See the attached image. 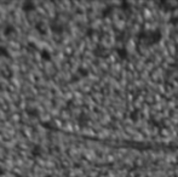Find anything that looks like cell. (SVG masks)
<instances>
[{
  "instance_id": "1",
  "label": "cell",
  "mask_w": 178,
  "mask_h": 177,
  "mask_svg": "<svg viewBox=\"0 0 178 177\" xmlns=\"http://www.w3.org/2000/svg\"><path fill=\"white\" fill-rule=\"evenodd\" d=\"M10 120L14 123V125H15V124L21 123V113H16V114L10 115Z\"/></svg>"
}]
</instances>
